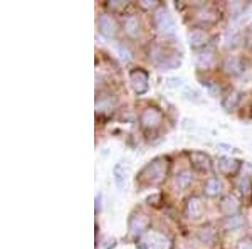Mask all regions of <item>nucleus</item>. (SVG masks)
<instances>
[{"instance_id":"1","label":"nucleus","mask_w":252,"mask_h":249,"mask_svg":"<svg viewBox=\"0 0 252 249\" xmlns=\"http://www.w3.org/2000/svg\"><path fill=\"white\" fill-rule=\"evenodd\" d=\"M166 175V160L165 158H155L141 169L138 174V180L145 185H158L163 182Z\"/></svg>"},{"instance_id":"2","label":"nucleus","mask_w":252,"mask_h":249,"mask_svg":"<svg viewBox=\"0 0 252 249\" xmlns=\"http://www.w3.org/2000/svg\"><path fill=\"white\" fill-rule=\"evenodd\" d=\"M150 59L153 61V64L158 66L163 71H168V69H175L180 66L182 59L178 58L177 54H172V52L163 51V47L155 44L152 49H150Z\"/></svg>"},{"instance_id":"3","label":"nucleus","mask_w":252,"mask_h":249,"mask_svg":"<svg viewBox=\"0 0 252 249\" xmlns=\"http://www.w3.org/2000/svg\"><path fill=\"white\" fill-rule=\"evenodd\" d=\"M138 249H172V241L158 231H148L138 239Z\"/></svg>"},{"instance_id":"4","label":"nucleus","mask_w":252,"mask_h":249,"mask_svg":"<svg viewBox=\"0 0 252 249\" xmlns=\"http://www.w3.org/2000/svg\"><path fill=\"white\" fill-rule=\"evenodd\" d=\"M153 22H155L157 29L161 34H173L175 32V22L173 17L170 15V12L166 9H158L153 15Z\"/></svg>"},{"instance_id":"5","label":"nucleus","mask_w":252,"mask_h":249,"mask_svg":"<svg viewBox=\"0 0 252 249\" xmlns=\"http://www.w3.org/2000/svg\"><path fill=\"white\" fill-rule=\"evenodd\" d=\"M150 219L145 214H135L129 219V234L135 238H141L145 232H148Z\"/></svg>"},{"instance_id":"6","label":"nucleus","mask_w":252,"mask_h":249,"mask_svg":"<svg viewBox=\"0 0 252 249\" xmlns=\"http://www.w3.org/2000/svg\"><path fill=\"white\" fill-rule=\"evenodd\" d=\"M129 83H131V88L136 95H143L148 89V74L141 69H136V71L129 72Z\"/></svg>"},{"instance_id":"7","label":"nucleus","mask_w":252,"mask_h":249,"mask_svg":"<svg viewBox=\"0 0 252 249\" xmlns=\"http://www.w3.org/2000/svg\"><path fill=\"white\" fill-rule=\"evenodd\" d=\"M97 26H99V32L104 36L106 39H113L118 32V24L116 20L111 17L109 14H103L99 15V20H97Z\"/></svg>"},{"instance_id":"8","label":"nucleus","mask_w":252,"mask_h":249,"mask_svg":"<svg viewBox=\"0 0 252 249\" xmlns=\"http://www.w3.org/2000/svg\"><path fill=\"white\" fill-rule=\"evenodd\" d=\"M184 214L187 219L190 220H197L202 217L204 214V204L198 197H190L187 199V204H185V209H184Z\"/></svg>"},{"instance_id":"9","label":"nucleus","mask_w":252,"mask_h":249,"mask_svg":"<svg viewBox=\"0 0 252 249\" xmlns=\"http://www.w3.org/2000/svg\"><path fill=\"white\" fill-rule=\"evenodd\" d=\"M161 113L158 111L157 108H146L143 113H141V125L146 130H155L160 126L161 123Z\"/></svg>"},{"instance_id":"10","label":"nucleus","mask_w":252,"mask_h":249,"mask_svg":"<svg viewBox=\"0 0 252 249\" xmlns=\"http://www.w3.org/2000/svg\"><path fill=\"white\" fill-rule=\"evenodd\" d=\"M223 69L227 74L230 76H239L244 72V61L239 56H229L223 63Z\"/></svg>"},{"instance_id":"11","label":"nucleus","mask_w":252,"mask_h":249,"mask_svg":"<svg viewBox=\"0 0 252 249\" xmlns=\"http://www.w3.org/2000/svg\"><path fill=\"white\" fill-rule=\"evenodd\" d=\"M189 158L192 160L195 169L200 170V172H209L210 170V158H209V155H205L204 152L189 153Z\"/></svg>"},{"instance_id":"12","label":"nucleus","mask_w":252,"mask_h":249,"mask_svg":"<svg viewBox=\"0 0 252 249\" xmlns=\"http://www.w3.org/2000/svg\"><path fill=\"white\" fill-rule=\"evenodd\" d=\"M220 209L227 217H232V215H237L241 206H239V201L235 197H232V195H225V197L220 201Z\"/></svg>"},{"instance_id":"13","label":"nucleus","mask_w":252,"mask_h":249,"mask_svg":"<svg viewBox=\"0 0 252 249\" xmlns=\"http://www.w3.org/2000/svg\"><path fill=\"white\" fill-rule=\"evenodd\" d=\"M207 40H209V34L204 29H192L189 32V44L195 49L205 46Z\"/></svg>"},{"instance_id":"14","label":"nucleus","mask_w":252,"mask_h":249,"mask_svg":"<svg viewBox=\"0 0 252 249\" xmlns=\"http://www.w3.org/2000/svg\"><path fill=\"white\" fill-rule=\"evenodd\" d=\"M125 31L128 36L136 37V36L140 34V19H138L136 15H128V17L125 19Z\"/></svg>"},{"instance_id":"15","label":"nucleus","mask_w":252,"mask_h":249,"mask_svg":"<svg viewBox=\"0 0 252 249\" xmlns=\"http://www.w3.org/2000/svg\"><path fill=\"white\" fill-rule=\"evenodd\" d=\"M217 165H219V170H220L222 174H232L237 170L239 162L234 160V158H229V157H220L217 160Z\"/></svg>"},{"instance_id":"16","label":"nucleus","mask_w":252,"mask_h":249,"mask_svg":"<svg viewBox=\"0 0 252 249\" xmlns=\"http://www.w3.org/2000/svg\"><path fill=\"white\" fill-rule=\"evenodd\" d=\"M195 63H197L198 68H209L210 64L214 63V51L205 49V51L198 52V54L195 56Z\"/></svg>"},{"instance_id":"17","label":"nucleus","mask_w":252,"mask_h":249,"mask_svg":"<svg viewBox=\"0 0 252 249\" xmlns=\"http://www.w3.org/2000/svg\"><path fill=\"white\" fill-rule=\"evenodd\" d=\"M192 174L189 172V170H184V172L177 174V177H175V187H177V190H184L187 187L192 183Z\"/></svg>"},{"instance_id":"18","label":"nucleus","mask_w":252,"mask_h":249,"mask_svg":"<svg viewBox=\"0 0 252 249\" xmlns=\"http://www.w3.org/2000/svg\"><path fill=\"white\" fill-rule=\"evenodd\" d=\"M204 192L205 195H209V197H215V195H219L222 192V183L219 178H210V180H207L205 187H204Z\"/></svg>"},{"instance_id":"19","label":"nucleus","mask_w":252,"mask_h":249,"mask_svg":"<svg viewBox=\"0 0 252 249\" xmlns=\"http://www.w3.org/2000/svg\"><path fill=\"white\" fill-rule=\"evenodd\" d=\"M113 177H115V183L118 189H123L125 180H126V170L121 163H116L115 169H113Z\"/></svg>"},{"instance_id":"20","label":"nucleus","mask_w":252,"mask_h":249,"mask_svg":"<svg viewBox=\"0 0 252 249\" xmlns=\"http://www.w3.org/2000/svg\"><path fill=\"white\" fill-rule=\"evenodd\" d=\"M242 224H244V219L237 214V215H232V217H227L223 220V229L235 231V229H239V227H242Z\"/></svg>"},{"instance_id":"21","label":"nucleus","mask_w":252,"mask_h":249,"mask_svg":"<svg viewBox=\"0 0 252 249\" xmlns=\"http://www.w3.org/2000/svg\"><path fill=\"white\" fill-rule=\"evenodd\" d=\"M239 93L237 91H230L229 95H227V98L225 100L222 101V106L223 108L227 109V111H232V109L235 108V106H237V103H239Z\"/></svg>"},{"instance_id":"22","label":"nucleus","mask_w":252,"mask_h":249,"mask_svg":"<svg viewBox=\"0 0 252 249\" xmlns=\"http://www.w3.org/2000/svg\"><path fill=\"white\" fill-rule=\"evenodd\" d=\"M239 42H241V34H239L237 31H229L225 36V47L227 49H234L239 46Z\"/></svg>"},{"instance_id":"23","label":"nucleus","mask_w":252,"mask_h":249,"mask_svg":"<svg viewBox=\"0 0 252 249\" xmlns=\"http://www.w3.org/2000/svg\"><path fill=\"white\" fill-rule=\"evenodd\" d=\"M229 9H230V14L234 15V19H239L244 14V12H246L247 3H244V2H230L229 3Z\"/></svg>"},{"instance_id":"24","label":"nucleus","mask_w":252,"mask_h":249,"mask_svg":"<svg viewBox=\"0 0 252 249\" xmlns=\"http://www.w3.org/2000/svg\"><path fill=\"white\" fill-rule=\"evenodd\" d=\"M198 238H200L202 243L210 244V243H214L215 231H212V227L210 226H207V227H204V229H200V232H198Z\"/></svg>"},{"instance_id":"25","label":"nucleus","mask_w":252,"mask_h":249,"mask_svg":"<svg viewBox=\"0 0 252 249\" xmlns=\"http://www.w3.org/2000/svg\"><path fill=\"white\" fill-rule=\"evenodd\" d=\"M237 189L242 192L244 195H249L251 194V178L249 175H244L237 180Z\"/></svg>"},{"instance_id":"26","label":"nucleus","mask_w":252,"mask_h":249,"mask_svg":"<svg viewBox=\"0 0 252 249\" xmlns=\"http://www.w3.org/2000/svg\"><path fill=\"white\" fill-rule=\"evenodd\" d=\"M204 86L207 88V91H209L210 96H214V98L220 96V86H219L217 83H204Z\"/></svg>"},{"instance_id":"27","label":"nucleus","mask_w":252,"mask_h":249,"mask_svg":"<svg viewBox=\"0 0 252 249\" xmlns=\"http://www.w3.org/2000/svg\"><path fill=\"white\" fill-rule=\"evenodd\" d=\"M108 7L111 10L120 12V10H123L128 7V2H125V0H111V2H108Z\"/></svg>"},{"instance_id":"28","label":"nucleus","mask_w":252,"mask_h":249,"mask_svg":"<svg viewBox=\"0 0 252 249\" xmlns=\"http://www.w3.org/2000/svg\"><path fill=\"white\" fill-rule=\"evenodd\" d=\"M118 54H120V58L123 61H126V63H128V61H131V58H133L131 51H129L126 46H123V44H120V46H118Z\"/></svg>"},{"instance_id":"29","label":"nucleus","mask_w":252,"mask_h":249,"mask_svg":"<svg viewBox=\"0 0 252 249\" xmlns=\"http://www.w3.org/2000/svg\"><path fill=\"white\" fill-rule=\"evenodd\" d=\"M184 95H185V100L193 101V103H202V100H200V98H198V93H197V91H193V89L187 88Z\"/></svg>"},{"instance_id":"30","label":"nucleus","mask_w":252,"mask_h":249,"mask_svg":"<svg viewBox=\"0 0 252 249\" xmlns=\"http://www.w3.org/2000/svg\"><path fill=\"white\" fill-rule=\"evenodd\" d=\"M198 19L207 20V22H212L215 17H214V12L210 9H202L200 12H198Z\"/></svg>"},{"instance_id":"31","label":"nucleus","mask_w":252,"mask_h":249,"mask_svg":"<svg viewBox=\"0 0 252 249\" xmlns=\"http://www.w3.org/2000/svg\"><path fill=\"white\" fill-rule=\"evenodd\" d=\"M109 103H111V100H97L96 101V111H106L109 109Z\"/></svg>"},{"instance_id":"32","label":"nucleus","mask_w":252,"mask_h":249,"mask_svg":"<svg viewBox=\"0 0 252 249\" xmlns=\"http://www.w3.org/2000/svg\"><path fill=\"white\" fill-rule=\"evenodd\" d=\"M168 86L170 88H184V79H180V77H172V79H168Z\"/></svg>"},{"instance_id":"33","label":"nucleus","mask_w":252,"mask_h":249,"mask_svg":"<svg viewBox=\"0 0 252 249\" xmlns=\"http://www.w3.org/2000/svg\"><path fill=\"white\" fill-rule=\"evenodd\" d=\"M140 5L143 9H153V7H157V2H153V0H141Z\"/></svg>"},{"instance_id":"34","label":"nucleus","mask_w":252,"mask_h":249,"mask_svg":"<svg viewBox=\"0 0 252 249\" xmlns=\"http://www.w3.org/2000/svg\"><path fill=\"white\" fill-rule=\"evenodd\" d=\"M239 249H252V241L251 239H244L241 241V244H239Z\"/></svg>"},{"instance_id":"35","label":"nucleus","mask_w":252,"mask_h":249,"mask_svg":"<svg viewBox=\"0 0 252 249\" xmlns=\"http://www.w3.org/2000/svg\"><path fill=\"white\" fill-rule=\"evenodd\" d=\"M217 148H222V150H225V152H239L237 148H234V146H230V145H225V143H219Z\"/></svg>"},{"instance_id":"36","label":"nucleus","mask_w":252,"mask_h":249,"mask_svg":"<svg viewBox=\"0 0 252 249\" xmlns=\"http://www.w3.org/2000/svg\"><path fill=\"white\" fill-rule=\"evenodd\" d=\"M103 244H104L103 249H113L115 248V239H108L106 243H103Z\"/></svg>"},{"instance_id":"37","label":"nucleus","mask_w":252,"mask_h":249,"mask_svg":"<svg viewBox=\"0 0 252 249\" xmlns=\"http://www.w3.org/2000/svg\"><path fill=\"white\" fill-rule=\"evenodd\" d=\"M101 209V194L96 195V212H99Z\"/></svg>"}]
</instances>
